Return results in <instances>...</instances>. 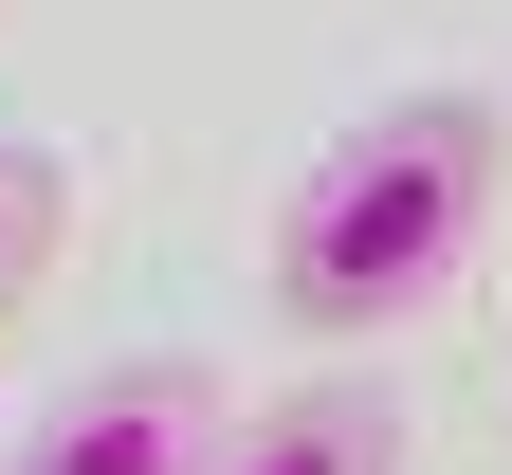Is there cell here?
Wrapping results in <instances>:
<instances>
[{"instance_id":"277c9868","label":"cell","mask_w":512,"mask_h":475,"mask_svg":"<svg viewBox=\"0 0 512 475\" xmlns=\"http://www.w3.org/2000/svg\"><path fill=\"white\" fill-rule=\"evenodd\" d=\"M55 238H74V183H55L37 147H0V329L55 293Z\"/></svg>"},{"instance_id":"6da1fadb","label":"cell","mask_w":512,"mask_h":475,"mask_svg":"<svg viewBox=\"0 0 512 475\" xmlns=\"http://www.w3.org/2000/svg\"><path fill=\"white\" fill-rule=\"evenodd\" d=\"M494 201H512V110L494 92H384V110H348L330 147L275 183V311L311 348H384V329H421L476 275Z\"/></svg>"},{"instance_id":"7a4b0ae2","label":"cell","mask_w":512,"mask_h":475,"mask_svg":"<svg viewBox=\"0 0 512 475\" xmlns=\"http://www.w3.org/2000/svg\"><path fill=\"white\" fill-rule=\"evenodd\" d=\"M220 439V366H183V348H128L92 384H55L19 439H0V475H202Z\"/></svg>"},{"instance_id":"3957f363","label":"cell","mask_w":512,"mask_h":475,"mask_svg":"<svg viewBox=\"0 0 512 475\" xmlns=\"http://www.w3.org/2000/svg\"><path fill=\"white\" fill-rule=\"evenodd\" d=\"M202 475H421V439H403V402H384L366 366H330V384H275V402H220Z\"/></svg>"}]
</instances>
